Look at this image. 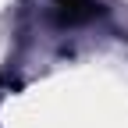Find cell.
Returning a JSON list of instances; mask_svg holds the SVG:
<instances>
[{
	"label": "cell",
	"instance_id": "6da1fadb",
	"mask_svg": "<svg viewBox=\"0 0 128 128\" xmlns=\"http://www.w3.org/2000/svg\"><path fill=\"white\" fill-rule=\"evenodd\" d=\"M54 11L64 25H78V22H89L100 14L96 0H54Z\"/></svg>",
	"mask_w": 128,
	"mask_h": 128
}]
</instances>
